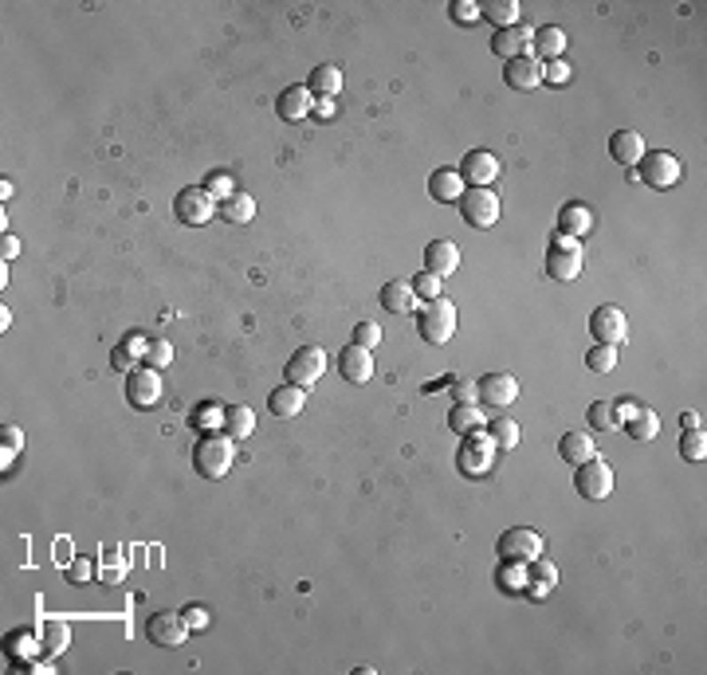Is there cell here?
I'll list each match as a JSON object with an SVG mask.
<instances>
[{"instance_id": "51", "label": "cell", "mask_w": 707, "mask_h": 675, "mask_svg": "<svg viewBox=\"0 0 707 675\" xmlns=\"http://www.w3.org/2000/svg\"><path fill=\"white\" fill-rule=\"evenodd\" d=\"M354 342L366 345V350H374V345L382 342V330H377V322H358V326H354Z\"/></svg>"}, {"instance_id": "33", "label": "cell", "mask_w": 707, "mask_h": 675, "mask_svg": "<svg viewBox=\"0 0 707 675\" xmlns=\"http://www.w3.org/2000/svg\"><path fill=\"white\" fill-rule=\"evenodd\" d=\"M216 216H224L229 224H248L252 216H256V200H252L248 193H232L229 200L216 205Z\"/></svg>"}, {"instance_id": "38", "label": "cell", "mask_w": 707, "mask_h": 675, "mask_svg": "<svg viewBox=\"0 0 707 675\" xmlns=\"http://www.w3.org/2000/svg\"><path fill=\"white\" fill-rule=\"evenodd\" d=\"M484 432L492 436L495 448H515V444H519V424H515L511 416H495V421H487Z\"/></svg>"}, {"instance_id": "52", "label": "cell", "mask_w": 707, "mask_h": 675, "mask_svg": "<svg viewBox=\"0 0 707 675\" xmlns=\"http://www.w3.org/2000/svg\"><path fill=\"white\" fill-rule=\"evenodd\" d=\"M181 617H185L189 632H205V628L213 625V620H208V609H205V605H189V609H185V613H181Z\"/></svg>"}, {"instance_id": "20", "label": "cell", "mask_w": 707, "mask_h": 675, "mask_svg": "<svg viewBox=\"0 0 707 675\" xmlns=\"http://www.w3.org/2000/svg\"><path fill=\"white\" fill-rule=\"evenodd\" d=\"M645 153H649L645 150V138H641L637 130H618L610 138V158L618 161V166H625V169H637Z\"/></svg>"}, {"instance_id": "45", "label": "cell", "mask_w": 707, "mask_h": 675, "mask_svg": "<svg viewBox=\"0 0 707 675\" xmlns=\"http://www.w3.org/2000/svg\"><path fill=\"white\" fill-rule=\"evenodd\" d=\"M500 586H503L507 593H523V586H527V565H523V562H503Z\"/></svg>"}, {"instance_id": "55", "label": "cell", "mask_w": 707, "mask_h": 675, "mask_svg": "<svg viewBox=\"0 0 707 675\" xmlns=\"http://www.w3.org/2000/svg\"><path fill=\"white\" fill-rule=\"evenodd\" d=\"M311 114H315V118H334V98H315Z\"/></svg>"}, {"instance_id": "8", "label": "cell", "mask_w": 707, "mask_h": 675, "mask_svg": "<svg viewBox=\"0 0 707 675\" xmlns=\"http://www.w3.org/2000/svg\"><path fill=\"white\" fill-rule=\"evenodd\" d=\"M174 213H177V221H181V224L201 228V224H208V221L216 216V200L208 197V189H205V185H189V189H181V193H177Z\"/></svg>"}, {"instance_id": "10", "label": "cell", "mask_w": 707, "mask_h": 675, "mask_svg": "<svg viewBox=\"0 0 707 675\" xmlns=\"http://www.w3.org/2000/svg\"><path fill=\"white\" fill-rule=\"evenodd\" d=\"M476 400L479 405H492V408H507L519 400V381L503 369H492L476 381Z\"/></svg>"}, {"instance_id": "13", "label": "cell", "mask_w": 707, "mask_h": 675, "mask_svg": "<svg viewBox=\"0 0 707 675\" xmlns=\"http://www.w3.org/2000/svg\"><path fill=\"white\" fill-rule=\"evenodd\" d=\"M126 400L134 408H153L161 400V373L150 366H138L126 373Z\"/></svg>"}, {"instance_id": "58", "label": "cell", "mask_w": 707, "mask_h": 675, "mask_svg": "<svg viewBox=\"0 0 707 675\" xmlns=\"http://www.w3.org/2000/svg\"><path fill=\"white\" fill-rule=\"evenodd\" d=\"M680 424H684V432H688V428H700L703 421H700V413H684V416H680Z\"/></svg>"}, {"instance_id": "32", "label": "cell", "mask_w": 707, "mask_h": 675, "mask_svg": "<svg viewBox=\"0 0 707 675\" xmlns=\"http://www.w3.org/2000/svg\"><path fill=\"white\" fill-rule=\"evenodd\" d=\"M479 16H484L487 24H495V32L515 28V20H519V4H515V0H484V4H479Z\"/></svg>"}, {"instance_id": "57", "label": "cell", "mask_w": 707, "mask_h": 675, "mask_svg": "<svg viewBox=\"0 0 707 675\" xmlns=\"http://www.w3.org/2000/svg\"><path fill=\"white\" fill-rule=\"evenodd\" d=\"M523 593H527L531 601H547L550 597V589H542V586H534V581H527V586H523Z\"/></svg>"}, {"instance_id": "19", "label": "cell", "mask_w": 707, "mask_h": 675, "mask_svg": "<svg viewBox=\"0 0 707 675\" xmlns=\"http://www.w3.org/2000/svg\"><path fill=\"white\" fill-rule=\"evenodd\" d=\"M531 35H534V28H523V24L500 28L492 35V56H500L503 63L515 59V56H531Z\"/></svg>"}, {"instance_id": "41", "label": "cell", "mask_w": 707, "mask_h": 675, "mask_svg": "<svg viewBox=\"0 0 707 675\" xmlns=\"http://www.w3.org/2000/svg\"><path fill=\"white\" fill-rule=\"evenodd\" d=\"M586 416H589V424H594L597 432H618V428H621L618 413H613V400H594Z\"/></svg>"}, {"instance_id": "50", "label": "cell", "mask_w": 707, "mask_h": 675, "mask_svg": "<svg viewBox=\"0 0 707 675\" xmlns=\"http://www.w3.org/2000/svg\"><path fill=\"white\" fill-rule=\"evenodd\" d=\"M63 573H67V581H75V586H83V581H90V578H95V565H90V558H71V565H67V570H63Z\"/></svg>"}, {"instance_id": "44", "label": "cell", "mask_w": 707, "mask_h": 675, "mask_svg": "<svg viewBox=\"0 0 707 675\" xmlns=\"http://www.w3.org/2000/svg\"><path fill=\"white\" fill-rule=\"evenodd\" d=\"M169 361H174V345H169L166 338H153V342L146 345V358H142V366H150V369H166Z\"/></svg>"}, {"instance_id": "6", "label": "cell", "mask_w": 707, "mask_h": 675, "mask_svg": "<svg viewBox=\"0 0 707 675\" xmlns=\"http://www.w3.org/2000/svg\"><path fill=\"white\" fill-rule=\"evenodd\" d=\"M633 173H641V181H645L649 189H672V185H680V177H684V166H680V158H672L668 150H656V153H645Z\"/></svg>"}, {"instance_id": "25", "label": "cell", "mask_w": 707, "mask_h": 675, "mask_svg": "<svg viewBox=\"0 0 707 675\" xmlns=\"http://www.w3.org/2000/svg\"><path fill=\"white\" fill-rule=\"evenodd\" d=\"M40 644H43V656H48V660L63 656L71 648V625H67V620H59V617L43 620V625H40Z\"/></svg>"}, {"instance_id": "5", "label": "cell", "mask_w": 707, "mask_h": 675, "mask_svg": "<svg viewBox=\"0 0 707 675\" xmlns=\"http://www.w3.org/2000/svg\"><path fill=\"white\" fill-rule=\"evenodd\" d=\"M456 205L468 228H492L500 221V197H495V189H464V197Z\"/></svg>"}, {"instance_id": "53", "label": "cell", "mask_w": 707, "mask_h": 675, "mask_svg": "<svg viewBox=\"0 0 707 675\" xmlns=\"http://www.w3.org/2000/svg\"><path fill=\"white\" fill-rule=\"evenodd\" d=\"M452 20H456V24H476L479 20V4H476V0H456V4H452Z\"/></svg>"}, {"instance_id": "9", "label": "cell", "mask_w": 707, "mask_h": 675, "mask_svg": "<svg viewBox=\"0 0 707 675\" xmlns=\"http://www.w3.org/2000/svg\"><path fill=\"white\" fill-rule=\"evenodd\" d=\"M542 550H547V542H542L539 531H531V526H511L507 534H500V558L503 562H534L542 558Z\"/></svg>"}, {"instance_id": "4", "label": "cell", "mask_w": 707, "mask_h": 675, "mask_svg": "<svg viewBox=\"0 0 707 675\" xmlns=\"http://www.w3.org/2000/svg\"><path fill=\"white\" fill-rule=\"evenodd\" d=\"M574 487H578V495H582V499H589V503H602V499H610L613 495V468H610V460L594 455V460L578 463Z\"/></svg>"}, {"instance_id": "31", "label": "cell", "mask_w": 707, "mask_h": 675, "mask_svg": "<svg viewBox=\"0 0 707 675\" xmlns=\"http://www.w3.org/2000/svg\"><path fill=\"white\" fill-rule=\"evenodd\" d=\"M224 432H229L232 440H248V436L256 432V413H252L248 405H229L224 408Z\"/></svg>"}, {"instance_id": "28", "label": "cell", "mask_w": 707, "mask_h": 675, "mask_svg": "<svg viewBox=\"0 0 707 675\" xmlns=\"http://www.w3.org/2000/svg\"><path fill=\"white\" fill-rule=\"evenodd\" d=\"M558 455L566 463H586V460H594V455H597V444H594V436H589V432H566L558 440Z\"/></svg>"}, {"instance_id": "26", "label": "cell", "mask_w": 707, "mask_h": 675, "mask_svg": "<svg viewBox=\"0 0 707 675\" xmlns=\"http://www.w3.org/2000/svg\"><path fill=\"white\" fill-rule=\"evenodd\" d=\"M303 405H307V389H299V385H279L276 393L268 397L271 416H279V421H287V416H299V413H303Z\"/></svg>"}, {"instance_id": "27", "label": "cell", "mask_w": 707, "mask_h": 675, "mask_svg": "<svg viewBox=\"0 0 707 675\" xmlns=\"http://www.w3.org/2000/svg\"><path fill=\"white\" fill-rule=\"evenodd\" d=\"M382 306L393 310V314H409V310H416V291L409 279H389L382 287Z\"/></svg>"}, {"instance_id": "42", "label": "cell", "mask_w": 707, "mask_h": 675, "mask_svg": "<svg viewBox=\"0 0 707 675\" xmlns=\"http://www.w3.org/2000/svg\"><path fill=\"white\" fill-rule=\"evenodd\" d=\"M20 448H24V432L16 424H4L0 428V463H4V471H8V463L20 455Z\"/></svg>"}, {"instance_id": "37", "label": "cell", "mask_w": 707, "mask_h": 675, "mask_svg": "<svg viewBox=\"0 0 707 675\" xmlns=\"http://www.w3.org/2000/svg\"><path fill=\"white\" fill-rule=\"evenodd\" d=\"M224 408H229V405H221V400H208V405H201L193 416H189V424L201 428V432H224Z\"/></svg>"}, {"instance_id": "12", "label": "cell", "mask_w": 707, "mask_h": 675, "mask_svg": "<svg viewBox=\"0 0 707 675\" xmlns=\"http://www.w3.org/2000/svg\"><path fill=\"white\" fill-rule=\"evenodd\" d=\"M589 334H594L597 342H605V345H621L625 338H629V318H625L621 306L605 303V306H597L594 314H589Z\"/></svg>"}, {"instance_id": "56", "label": "cell", "mask_w": 707, "mask_h": 675, "mask_svg": "<svg viewBox=\"0 0 707 675\" xmlns=\"http://www.w3.org/2000/svg\"><path fill=\"white\" fill-rule=\"evenodd\" d=\"M0 248H4V263H8V260H16V255H20V240H16V236H4V244H0Z\"/></svg>"}, {"instance_id": "35", "label": "cell", "mask_w": 707, "mask_h": 675, "mask_svg": "<svg viewBox=\"0 0 707 675\" xmlns=\"http://www.w3.org/2000/svg\"><path fill=\"white\" fill-rule=\"evenodd\" d=\"M4 652L12 656V660L28 663V660H35V656L43 652V644H40V636H35V632H12L4 640Z\"/></svg>"}, {"instance_id": "14", "label": "cell", "mask_w": 707, "mask_h": 675, "mask_svg": "<svg viewBox=\"0 0 707 675\" xmlns=\"http://www.w3.org/2000/svg\"><path fill=\"white\" fill-rule=\"evenodd\" d=\"M460 177L468 189H492V181L500 177V158L492 150H468L460 161Z\"/></svg>"}, {"instance_id": "36", "label": "cell", "mask_w": 707, "mask_h": 675, "mask_svg": "<svg viewBox=\"0 0 707 675\" xmlns=\"http://www.w3.org/2000/svg\"><path fill=\"white\" fill-rule=\"evenodd\" d=\"M126 570H130V562H126V558H122V550L114 546V550H106V554H103V562H98L95 578L103 581V586H118V581L126 578Z\"/></svg>"}, {"instance_id": "22", "label": "cell", "mask_w": 707, "mask_h": 675, "mask_svg": "<svg viewBox=\"0 0 707 675\" xmlns=\"http://www.w3.org/2000/svg\"><path fill=\"white\" fill-rule=\"evenodd\" d=\"M460 268V248L452 240H432L429 248H424V271H432V275H456Z\"/></svg>"}, {"instance_id": "30", "label": "cell", "mask_w": 707, "mask_h": 675, "mask_svg": "<svg viewBox=\"0 0 707 675\" xmlns=\"http://www.w3.org/2000/svg\"><path fill=\"white\" fill-rule=\"evenodd\" d=\"M621 428L633 436V440H641V444H645V440H656V432H660V416L652 413L649 405H637V413H633V416H629V421H625Z\"/></svg>"}, {"instance_id": "24", "label": "cell", "mask_w": 707, "mask_h": 675, "mask_svg": "<svg viewBox=\"0 0 707 675\" xmlns=\"http://www.w3.org/2000/svg\"><path fill=\"white\" fill-rule=\"evenodd\" d=\"M464 177H460V169H448V166H444V169H437V173H432V177H429V197L432 200H440V205H456V200L460 197H464Z\"/></svg>"}, {"instance_id": "11", "label": "cell", "mask_w": 707, "mask_h": 675, "mask_svg": "<svg viewBox=\"0 0 707 675\" xmlns=\"http://www.w3.org/2000/svg\"><path fill=\"white\" fill-rule=\"evenodd\" d=\"M495 463V444L487 432H471L464 436V448H460V471H464L468 479H479L487 476Z\"/></svg>"}, {"instance_id": "1", "label": "cell", "mask_w": 707, "mask_h": 675, "mask_svg": "<svg viewBox=\"0 0 707 675\" xmlns=\"http://www.w3.org/2000/svg\"><path fill=\"white\" fill-rule=\"evenodd\" d=\"M236 463V440L229 432H205L193 448V468L205 479H224Z\"/></svg>"}, {"instance_id": "46", "label": "cell", "mask_w": 707, "mask_h": 675, "mask_svg": "<svg viewBox=\"0 0 707 675\" xmlns=\"http://www.w3.org/2000/svg\"><path fill=\"white\" fill-rule=\"evenodd\" d=\"M138 361H142V353H138V350H130L126 342H118L114 350H111V369H118V373L138 369Z\"/></svg>"}, {"instance_id": "47", "label": "cell", "mask_w": 707, "mask_h": 675, "mask_svg": "<svg viewBox=\"0 0 707 675\" xmlns=\"http://www.w3.org/2000/svg\"><path fill=\"white\" fill-rule=\"evenodd\" d=\"M409 283H413L416 299H424V303H429V299H440L444 279H440V275H432V271H421V275H416V279H409Z\"/></svg>"}, {"instance_id": "43", "label": "cell", "mask_w": 707, "mask_h": 675, "mask_svg": "<svg viewBox=\"0 0 707 675\" xmlns=\"http://www.w3.org/2000/svg\"><path fill=\"white\" fill-rule=\"evenodd\" d=\"M527 581H534V586H542V589H555V586H558V570H555V562H547V558L527 562Z\"/></svg>"}, {"instance_id": "18", "label": "cell", "mask_w": 707, "mask_h": 675, "mask_svg": "<svg viewBox=\"0 0 707 675\" xmlns=\"http://www.w3.org/2000/svg\"><path fill=\"white\" fill-rule=\"evenodd\" d=\"M311 106H315V95H311V87H299V83H291L284 90V95L276 98V114L284 118V122H303V118H311Z\"/></svg>"}, {"instance_id": "40", "label": "cell", "mask_w": 707, "mask_h": 675, "mask_svg": "<svg viewBox=\"0 0 707 675\" xmlns=\"http://www.w3.org/2000/svg\"><path fill=\"white\" fill-rule=\"evenodd\" d=\"M680 455H684L688 463H703V455H707V432L703 428H688V432L680 436Z\"/></svg>"}, {"instance_id": "2", "label": "cell", "mask_w": 707, "mask_h": 675, "mask_svg": "<svg viewBox=\"0 0 707 675\" xmlns=\"http://www.w3.org/2000/svg\"><path fill=\"white\" fill-rule=\"evenodd\" d=\"M416 330H421L424 342L432 345H444L452 334H456V303L452 299H429V303L421 306V314H416Z\"/></svg>"}, {"instance_id": "49", "label": "cell", "mask_w": 707, "mask_h": 675, "mask_svg": "<svg viewBox=\"0 0 707 675\" xmlns=\"http://www.w3.org/2000/svg\"><path fill=\"white\" fill-rule=\"evenodd\" d=\"M205 189H208V197H213V200H216V205H221V200H229V197L236 193V189H232V177H229V173H213V177H208V181H205Z\"/></svg>"}, {"instance_id": "21", "label": "cell", "mask_w": 707, "mask_h": 675, "mask_svg": "<svg viewBox=\"0 0 707 675\" xmlns=\"http://www.w3.org/2000/svg\"><path fill=\"white\" fill-rule=\"evenodd\" d=\"M558 232L562 236H574V240H582V236L594 232V208L582 205V200H570V205L558 208Z\"/></svg>"}, {"instance_id": "7", "label": "cell", "mask_w": 707, "mask_h": 675, "mask_svg": "<svg viewBox=\"0 0 707 675\" xmlns=\"http://www.w3.org/2000/svg\"><path fill=\"white\" fill-rule=\"evenodd\" d=\"M326 373V350L322 345H303V350L291 353V361H287L284 377L287 385H299V389H311L315 381H319Z\"/></svg>"}, {"instance_id": "3", "label": "cell", "mask_w": 707, "mask_h": 675, "mask_svg": "<svg viewBox=\"0 0 707 675\" xmlns=\"http://www.w3.org/2000/svg\"><path fill=\"white\" fill-rule=\"evenodd\" d=\"M582 240H574V236H555L547 248V275L558 279V283H574L578 275H582Z\"/></svg>"}, {"instance_id": "39", "label": "cell", "mask_w": 707, "mask_h": 675, "mask_svg": "<svg viewBox=\"0 0 707 675\" xmlns=\"http://www.w3.org/2000/svg\"><path fill=\"white\" fill-rule=\"evenodd\" d=\"M586 369L613 373V369H618V345H605V342L589 345V350H586Z\"/></svg>"}, {"instance_id": "16", "label": "cell", "mask_w": 707, "mask_h": 675, "mask_svg": "<svg viewBox=\"0 0 707 675\" xmlns=\"http://www.w3.org/2000/svg\"><path fill=\"white\" fill-rule=\"evenodd\" d=\"M338 369H342V377H346L350 385H366V381L374 377V353H369L366 345L350 342L346 350L338 353Z\"/></svg>"}, {"instance_id": "23", "label": "cell", "mask_w": 707, "mask_h": 675, "mask_svg": "<svg viewBox=\"0 0 707 675\" xmlns=\"http://www.w3.org/2000/svg\"><path fill=\"white\" fill-rule=\"evenodd\" d=\"M562 51H566V32H562L558 24L534 28V35H531V56L534 59L542 56V63H550V59H562Z\"/></svg>"}, {"instance_id": "34", "label": "cell", "mask_w": 707, "mask_h": 675, "mask_svg": "<svg viewBox=\"0 0 707 675\" xmlns=\"http://www.w3.org/2000/svg\"><path fill=\"white\" fill-rule=\"evenodd\" d=\"M448 428L460 436H471V432H484L487 421H484V413H479V405H456L448 413Z\"/></svg>"}, {"instance_id": "48", "label": "cell", "mask_w": 707, "mask_h": 675, "mask_svg": "<svg viewBox=\"0 0 707 675\" xmlns=\"http://www.w3.org/2000/svg\"><path fill=\"white\" fill-rule=\"evenodd\" d=\"M570 63L566 59H550V63H542V83L547 87H562V83H570Z\"/></svg>"}, {"instance_id": "29", "label": "cell", "mask_w": 707, "mask_h": 675, "mask_svg": "<svg viewBox=\"0 0 707 675\" xmlns=\"http://www.w3.org/2000/svg\"><path fill=\"white\" fill-rule=\"evenodd\" d=\"M307 87H311L315 98H334L342 90V67H334V63H319V67L311 71V79H307Z\"/></svg>"}, {"instance_id": "17", "label": "cell", "mask_w": 707, "mask_h": 675, "mask_svg": "<svg viewBox=\"0 0 707 675\" xmlns=\"http://www.w3.org/2000/svg\"><path fill=\"white\" fill-rule=\"evenodd\" d=\"M503 79H507V87H515V90H539L542 87V59H534V56L507 59Z\"/></svg>"}, {"instance_id": "54", "label": "cell", "mask_w": 707, "mask_h": 675, "mask_svg": "<svg viewBox=\"0 0 707 675\" xmlns=\"http://www.w3.org/2000/svg\"><path fill=\"white\" fill-rule=\"evenodd\" d=\"M452 400H456V405H476V381H456Z\"/></svg>"}, {"instance_id": "15", "label": "cell", "mask_w": 707, "mask_h": 675, "mask_svg": "<svg viewBox=\"0 0 707 675\" xmlns=\"http://www.w3.org/2000/svg\"><path fill=\"white\" fill-rule=\"evenodd\" d=\"M146 636H150V644H158V648H181L189 636V625L181 613H158L146 620Z\"/></svg>"}]
</instances>
